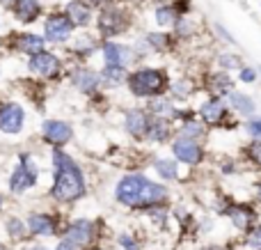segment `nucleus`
Returning <instances> with one entry per match:
<instances>
[{"label": "nucleus", "instance_id": "nucleus-42", "mask_svg": "<svg viewBox=\"0 0 261 250\" xmlns=\"http://www.w3.org/2000/svg\"><path fill=\"white\" fill-rule=\"evenodd\" d=\"M252 191H254V202H257V205L261 207V179H259V182H254Z\"/></svg>", "mask_w": 261, "mask_h": 250}, {"label": "nucleus", "instance_id": "nucleus-33", "mask_svg": "<svg viewBox=\"0 0 261 250\" xmlns=\"http://www.w3.org/2000/svg\"><path fill=\"white\" fill-rule=\"evenodd\" d=\"M213 64L218 69H225V71H239L245 64V60H243V55L234 53V51H220V53L213 55Z\"/></svg>", "mask_w": 261, "mask_h": 250}, {"label": "nucleus", "instance_id": "nucleus-49", "mask_svg": "<svg viewBox=\"0 0 261 250\" xmlns=\"http://www.w3.org/2000/svg\"><path fill=\"white\" fill-rule=\"evenodd\" d=\"M257 69H259V78H261V67H257Z\"/></svg>", "mask_w": 261, "mask_h": 250}, {"label": "nucleus", "instance_id": "nucleus-38", "mask_svg": "<svg viewBox=\"0 0 261 250\" xmlns=\"http://www.w3.org/2000/svg\"><path fill=\"white\" fill-rule=\"evenodd\" d=\"M236 83H241V85H254V83L259 81V69L257 67H250V64H243V67L236 71Z\"/></svg>", "mask_w": 261, "mask_h": 250}, {"label": "nucleus", "instance_id": "nucleus-21", "mask_svg": "<svg viewBox=\"0 0 261 250\" xmlns=\"http://www.w3.org/2000/svg\"><path fill=\"white\" fill-rule=\"evenodd\" d=\"M202 92V87H199V78H195L193 73H181V76L172 78L170 81V90H167V94H170L172 101H176V104H190L193 101L195 94H199Z\"/></svg>", "mask_w": 261, "mask_h": 250}, {"label": "nucleus", "instance_id": "nucleus-27", "mask_svg": "<svg viewBox=\"0 0 261 250\" xmlns=\"http://www.w3.org/2000/svg\"><path fill=\"white\" fill-rule=\"evenodd\" d=\"M62 12L69 16V21L73 23L76 30H87L94 23V9L87 3H83V0H69Z\"/></svg>", "mask_w": 261, "mask_h": 250}, {"label": "nucleus", "instance_id": "nucleus-6", "mask_svg": "<svg viewBox=\"0 0 261 250\" xmlns=\"http://www.w3.org/2000/svg\"><path fill=\"white\" fill-rule=\"evenodd\" d=\"M222 202L216 205V214L225 216L231 228L239 234H245L259 223L261 209L254 200H234V197H220Z\"/></svg>", "mask_w": 261, "mask_h": 250}, {"label": "nucleus", "instance_id": "nucleus-37", "mask_svg": "<svg viewBox=\"0 0 261 250\" xmlns=\"http://www.w3.org/2000/svg\"><path fill=\"white\" fill-rule=\"evenodd\" d=\"M241 246H245L248 250H261V220L257 225H254L250 232L243 234V239H241Z\"/></svg>", "mask_w": 261, "mask_h": 250}, {"label": "nucleus", "instance_id": "nucleus-28", "mask_svg": "<svg viewBox=\"0 0 261 250\" xmlns=\"http://www.w3.org/2000/svg\"><path fill=\"white\" fill-rule=\"evenodd\" d=\"M227 104H229L231 113L236 115V117L243 122V119L252 117V115H257V99H254L252 94H248V92L243 90H234L229 96H227Z\"/></svg>", "mask_w": 261, "mask_h": 250}, {"label": "nucleus", "instance_id": "nucleus-24", "mask_svg": "<svg viewBox=\"0 0 261 250\" xmlns=\"http://www.w3.org/2000/svg\"><path fill=\"white\" fill-rule=\"evenodd\" d=\"M176 138V124L170 119L163 117H151L147 131V145H156V147H167L172 140Z\"/></svg>", "mask_w": 261, "mask_h": 250}, {"label": "nucleus", "instance_id": "nucleus-40", "mask_svg": "<svg viewBox=\"0 0 261 250\" xmlns=\"http://www.w3.org/2000/svg\"><path fill=\"white\" fill-rule=\"evenodd\" d=\"M213 30H216L218 39H222V41H225V44H229V46H236V44H239V41H236V37H231V32L227 30V28L222 26L220 21H216V23H213Z\"/></svg>", "mask_w": 261, "mask_h": 250}, {"label": "nucleus", "instance_id": "nucleus-22", "mask_svg": "<svg viewBox=\"0 0 261 250\" xmlns=\"http://www.w3.org/2000/svg\"><path fill=\"white\" fill-rule=\"evenodd\" d=\"M7 12H12L14 21L21 26H32L44 16V5L41 0H14L7 7Z\"/></svg>", "mask_w": 261, "mask_h": 250}, {"label": "nucleus", "instance_id": "nucleus-2", "mask_svg": "<svg viewBox=\"0 0 261 250\" xmlns=\"http://www.w3.org/2000/svg\"><path fill=\"white\" fill-rule=\"evenodd\" d=\"M170 71L165 67H153V64H138L128 71L124 90L133 96L135 101H149L153 96L167 94L170 90Z\"/></svg>", "mask_w": 261, "mask_h": 250}, {"label": "nucleus", "instance_id": "nucleus-23", "mask_svg": "<svg viewBox=\"0 0 261 250\" xmlns=\"http://www.w3.org/2000/svg\"><path fill=\"white\" fill-rule=\"evenodd\" d=\"M144 108L151 117H163V119H170V122H179L181 119V106L176 101L170 99V94H161V96H153V99L144 101Z\"/></svg>", "mask_w": 261, "mask_h": 250}, {"label": "nucleus", "instance_id": "nucleus-34", "mask_svg": "<svg viewBox=\"0 0 261 250\" xmlns=\"http://www.w3.org/2000/svg\"><path fill=\"white\" fill-rule=\"evenodd\" d=\"M172 32H174V37L181 41V44H184V41H190L195 35H197V23H195L190 16H181L179 21L174 23Z\"/></svg>", "mask_w": 261, "mask_h": 250}, {"label": "nucleus", "instance_id": "nucleus-12", "mask_svg": "<svg viewBox=\"0 0 261 250\" xmlns=\"http://www.w3.org/2000/svg\"><path fill=\"white\" fill-rule=\"evenodd\" d=\"M170 154L179 161L184 168H202L208 159V149H206V142L202 140H193V138H186V136H176L174 140L170 142Z\"/></svg>", "mask_w": 261, "mask_h": 250}, {"label": "nucleus", "instance_id": "nucleus-48", "mask_svg": "<svg viewBox=\"0 0 261 250\" xmlns=\"http://www.w3.org/2000/svg\"><path fill=\"white\" fill-rule=\"evenodd\" d=\"M12 3H14V0H0V5H3V7H5V9H7V7H9V5H12Z\"/></svg>", "mask_w": 261, "mask_h": 250}, {"label": "nucleus", "instance_id": "nucleus-4", "mask_svg": "<svg viewBox=\"0 0 261 250\" xmlns=\"http://www.w3.org/2000/svg\"><path fill=\"white\" fill-rule=\"evenodd\" d=\"M39 177H41V168L37 156L32 152H18L16 163H14L12 172L7 177V193L12 197L25 195L32 188L39 186Z\"/></svg>", "mask_w": 261, "mask_h": 250}, {"label": "nucleus", "instance_id": "nucleus-16", "mask_svg": "<svg viewBox=\"0 0 261 250\" xmlns=\"http://www.w3.org/2000/svg\"><path fill=\"white\" fill-rule=\"evenodd\" d=\"M5 51L9 53H16V55H23V58H30V55L39 53V51L48 48L46 44L44 35L39 32H32V30H25V32H9L5 39H0Z\"/></svg>", "mask_w": 261, "mask_h": 250}, {"label": "nucleus", "instance_id": "nucleus-20", "mask_svg": "<svg viewBox=\"0 0 261 250\" xmlns=\"http://www.w3.org/2000/svg\"><path fill=\"white\" fill-rule=\"evenodd\" d=\"M25 106L18 101H0V133L5 136H21L25 129Z\"/></svg>", "mask_w": 261, "mask_h": 250}, {"label": "nucleus", "instance_id": "nucleus-25", "mask_svg": "<svg viewBox=\"0 0 261 250\" xmlns=\"http://www.w3.org/2000/svg\"><path fill=\"white\" fill-rule=\"evenodd\" d=\"M142 37L149 44L153 55H170L181 46V41L176 39L172 30H151V32H144Z\"/></svg>", "mask_w": 261, "mask_h": 250}, {"label": "nucleus", "instance_id": "nucleus-1", "mask_svg": "<svg viewBox=\"0 0 261 250\" xmlns=\"http://www.w3.org/2000/svg\"><path fill=\"white\" fill-rule=\"evenodd\" d=\"M50 186L46 191L48 202L55 207H73L90 195V179L85 168L67 149H50Z\"/></svg>", "mask_w": 261, "mask_h": 250}, {"label": "nucleus", "instance_id": "nucleus-44", "mask_svg": "<svg viewBox=\"0 0 261 250\" xmlns=\"http://www.w3.org/2000/svg\"><path fill=\"white\" fill-rule=\"evenodd\" d=\"M5 209H7V195H5V193H0V216L5 214Z\"/></svg>", "mask_w": 261, "mask_h": 250}, {"label": "nucleus", "instance_id": "nucleus-45", "mask_svg": "<svg viewBox=\"0 0 261 250\" xmlns=\"http://www.w3.org/2000/svg\"><path fill=\"white\" fill-rule=\"evenodd\" d=\"M53 250H73L71 246H69V243L67 241H62V239H60V241H58V246H55Z\"/></svg>", "mask_w": 261, "mask_h": 250}, {"label": "nucleus", "instance_id": "nucleus-43", "mask_svg": "<svg viewBox=\"0 0 261 250\" xmlns=\"http://www.w3.org/2000/svg\"><path fill=\"white\" fill-rule=\"evenodd\" d=\"M199 250H229L227 246H220V243H204Z\"/></svg>", "mask_w": 261, "mask_h": 250}, {"label": "nucleus", "instance_id": "nucleus-17", "mask_svg": "<svg viewBox=\"0 0 261 250\" xmlns=\"http://www.w3.org/2000/svg\"><path fill=\"white\" fill-rule=\"evenodd\" d=\"M151 124V115L147 113L142 104L140 106H130V108L122 110V129L124 133L138 145H147V131Z\"/></svg>", "mask_w": 261, "mask_h": 250}, {"label": "nucleus", "instance_id": "nucleus-26", "mask_svg": "<svg viewBox=\"0 0 261 250\" xmlns=\"http://www.w3.org/2000/svg\"><path fill=\"white\" fill-rule=\"evenodd\" d=\"M149 165H151L153 174H156L161 182H165V184L181 182V168H184V165H181L174 156H151Z\"/></svg>", "mask_w": 261, "mask_h": 250}, {"label": "nucleus", "instance_id": "nucleus-11", "mask_svg": "<svg viewBox=\"0 0 261 250\" xmlns=\"http://www.w3.org/2000/svg\"><path fill=\"white\" fill-rule=\"evenodd\" d=\"M39 140L48 149H67L76 140V129L73 122L62 117H46L39 124Z\"/></svg>", "mask_w": 261, "mask_h": 250}, {"label": "nucleus", "instance_id": "nucleus-9", "mask_svg": "<svg viewBox=\"0 0 261 250\" xmlns=\"http://www.w3.org/2000/svg\"><path fill=\"white\" fill-rule=\"evenodd\" d=\"M25 223H28L30 239H58L67 230L69 218H64V214L60 209L55 211L30 209L25 214Z\"/></svg>", "mask_w": 261, "mask_h": 250}, {"label": "nucleus", "instance_id": "nucleus-41", "mask_svg": "<svg viewBox=\"0 0 261 250\" xmlns=\"http://www.w3.org/2000/svg\"><path fill=\"white\" fill-rule=\"evenodd\" d=\"M83 3H87L92 9H101V7H106V5L115 3V0H83Z\"/></svg>", "mask_w": 261, "mask_h": 250}, {"label": "nucleus", "instance_id": "nucleus-14", "mask_svg": "<svg viewBox=\"0 0 261 250\" xmlns=\"http://www.w3.org/2000/svg\"><path fill=\"white\" fill-rule=\"evenodd\" d=\"M41 35H44V39H46V44H48V46L64 48V46L73 39L76 28H73V23L69 21L67 14L60 12V9H55V12H50V14H46V16H44V28H41Z\"/></svg>", "mask_w": 261, "mask_h": 250}, {"label": "nucleus", "instance_id": "nucleus-5", "mask_svg": "<svg viewBox=\"0 0 261 250\" xmlns=\"http://www.w3.org/2000/svg\"><path fill=\"white\" fill-rule=\"evenodd\" d=\"M94 26H96V35L101 39H119L133 28V14L128 7L119 3H110L106 7L96 9L94 16Z\"/></svg>", "mask_w": 261, "mask_h": 250}, {"label": "nucleus", "instance_id": "nucleus-47", "mask_svg": "<svg viewBox=\"0 0 261 250\" xmlns=\"http://www.w3.org/2000/svg\"><path fill=\"white\" fill-rule=\"evenodd\" d=\"M0 250H12V243H9V241H3V239H0Z\"/></svg>", "mask_w": 261, "mask_h": 250}, {"label": "nucleus", "instance_id": "nucleus-32", "mask_svg": "<svg viewBox=\"0 0 261 250\" xmlns=\"http://www.w3.org/2000/svg\"><path fill=\"white\" fill-rule=\"evenodd\" d=\"M179 18H181V14H179V9L174 7V3L158 5V7L153 9V21H156V26L161 28V30H172Z\"/></svg>", "mask_w": 261, "mask_h": 250}, {"label": "nucleus", "instance_id": "nucleus-46", "mask_svg": "<svg viewBox=\"0 0 261 250\" xmlns=\"http://www.w3.org/2000/svg\"><path fill=\"white\" fill-rule=\"evenodd\" d=\"M28 250H53V248H48V246H44V243L37 241V243H32V246L28 248Z\"/></svg>", "mask_w": 261, "mask_h": 250}, {"label": "nucleus", "instance_id": "nucleus-13", "mask_svg": "<svg viewBox=\"0 0 261 250\" xmlns=\"http://www.w3.org/2000/svg\"><path fill=\"white\" fill-rule=\"evenodd\" d=\"M67 83L83 96H94L99 92H103V81L96 67L87 64H69L67 67Z\"/></svg>", "mask_w": 261, "mask_h": 250}, {"label": "nucleus", "instance_id": "nucleus-30", "mask_svg": "<svg viewBox=\"0 0 261 250\" xmlns=\"http://www.w3.org/2000/svg\"><path fill=\"white\" fill-rule=\"evenodd\" d=\"M239 161L243 168H250L254 172H261V140H248L241 145Z\"/></svg>", "mask_w": 261, "mask_h": 250}, {"label": "nucleus", "instance_id": "nucleus-39", "mask_svg": "<svg viewBox=\"0 0 261 250\" xmlns=\"http://www.w3.org/2000/svg\"><path fill=\"white\" fill-rule=\"evenodd\" d=\"M117 246L122 250H144V241L138 239L135 234L122 232V234H117Z\"/></svg>", "mask_w": 261, "mask_h": 250}, {"label": "nucleus", "instance_id": "nucleus-10", "mask_svg": "<svg viewBox=\"0 0 261 250\" xmlns=\"http://www.w3.org/2000/svg\"><path fill=\"white\" fill-rule=\"evenodd\" d=\"M149 182V174H144L142 170H130V172H124L122 177L117 179V184H115V202H117L119 207H124V209L128 211H135L138 209V202H140V195H142L144 186H147Z\"/></svg>", "mask_w": 261, "mask_h": 250}, {"label": "nucleus", "instance_id": "nucleus-19", "mask_svg": "<svg viewBox=\"0 0 261 250\" xmlns=\"http://www.w3.org/2000/svg\"><path fill=\"white\" fill-rule=\"evenodd\" d=\"M103 64L110 67H124V69H133L138 67V58L133 53V46L124 44L119 39H106L101 41V51H99Z\"/></svg>", "mask_w": 261, "mask_h": 250}, {"label": "nucleus", "instance_id": "nucleus-36", "mask_svg": "<svg viewBox=\"0 0 261 250\" xmlns=\"http://www.w3.org/2000/svg\"><path fill=\"white\" fill-rule=\"evenodd\" d=\"M241 129H243V133L250 138V140H261V115H252V117L243 119L241 122Z\"/></svg>", "mask_w": 261, "mask_h": 250}, {"label": "nucleus", "instance_id": "nucleus-31", "mask_svg": "<svg viewBox=\"0 0 261 250\" xmlns=\"http://www.w3.org/2000/svg\"><path fill=\"white\" fill-rule=\"evenodd\" d=\"M128 71H130V69L110 67V64H103V67L99 69L101 81H103V90H117V87H124V85H126Z\"/></svg>", "mask_w": 261, "mask_h": 250}, {"label": "nucleus", "instance_id": "nucleus-8", "mask_svg": "<svg viewBox=\"0 0 261 250\" xmlns=\"http://www.w3.org/2000/svg\"><path fill=\"white\" fill-rule=\"evenodd\" d=\"M103 220L101 218H69L67 230L62 232V241H67L73 250H94L99 239L103 237Z\"/></svg>", "mask_w": 261, "mask_h": 250}, {"label": "nucleus", "instance_id": "nucleus-29", "mask_svg": "<svg viewBox=\"0 0 261 250\" xmlns=\"http://www.w3.org/2000/svg\"><path fill=\"white\" fill-rule=\"evenodd\" d=\"M3 232L7 237L9 243H25L30 241V232H28V223H25V216H18V214H7L3 216Z\"/></svg>", "mask_w": 261, "mask_h": 250}, {"label": "nucleus", "instance_id": "nucleus-35", "mask_svg": "<svg viewBox=\"0 0 261 250\" xmlns=\"http://www.w3.org/2000/svg\"><path fill=\"white\" fill-rule=\"evenodd\" d=\"M218 170H220L222 177H236V174L243 172V163L239 159H231V156H222L218 161Z\"/></svg>", "mask_w": 261, "mask_h": 250}, {"label": "nucleus", "instance_id": "nucleus-18", "mask_svg": "<svg viewBox=\"0 0 261 250\" xmlns=\"http://www.w3.org/2000/svg\"><path fill=\"white\" fill-rule=\"evenodd\" d=\"M199 87H202L204 94H211V96H227L236 90V78L231 76V71H225V69H208V71H202L199 76Z\"/></svg>", "mask_w": 261, "mask_h": 250}, {"label": "nucleus", "instance_id": "nucleus-7", "mask_svg": "<svg viewBox=\"0 0 261 250\" xmlns=\"http://www.w3.org/2000/svg\"><path fill=\"white\" fill-rule=\"evenodd\" d=\"M67 67L69 62L64 60V55L55 53L50 48H44L39 53L30 55L25 60V69L32 78L41 83H60L67 78Z\"/></svg>", "mask_w": 261, "mask_h": 250}, {"label": "nucleus", "instance_id": "nucleus-15", "mask_svg": "<svg viewBox=\"0 0 261 250\" xmlns=\"http://www.w3.org/2000/svg\"><path fill=\"white\" fill-rule=\"evenodd\" d=\"M101 37L94 32H78L73 39L64 46V60L69 64H87L101 51Z\"/></svg>", "mask_w": 261, "mask_h": 250}, {"label": "nucleus", "instance_id": "nucleus-3", "mask_svg": "<svg viewBox=\"0 0 261 250\" xmlns=\"http://www.w3.org/2000/svg\"><path fill=\"white\" fill-rule=\"evenodd\" d=\"M195 110L208 131H234L241 127V119L231 113L227 99H222V96L204 94V99L195 106Z\"/></svg>", "mask_w": 261, "mask_h": 250}]
</instances>
